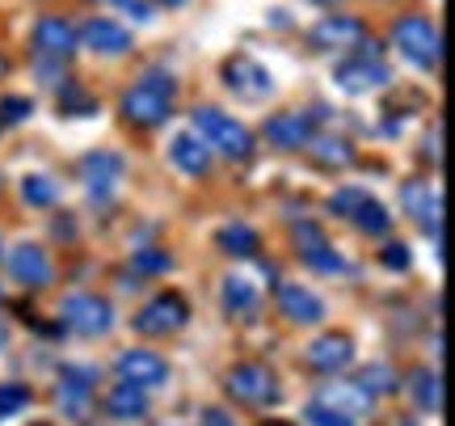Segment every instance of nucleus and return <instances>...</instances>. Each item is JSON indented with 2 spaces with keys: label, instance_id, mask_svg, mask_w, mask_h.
<instances>
[{
  "label": "nucleus",
  "instance_id": "nucleus-5",
  "mask_svg": "<svg viewBox=\"0 0 455 426\" xmlns=\"http://www.w3.org/2000/svg\"><path fill=\"white\" fill-rule=\"evenodd\" d=\"M60 317H64L68 329H76L84 338H101V334H110V326H114V312L101 295H68Z\"/></svg>",
  "mask_w": 455,
  "mask_h": 426
},
{
  "label": "nucleus",
  "instance_id": "nucleus-21",
  "mask_svg": "<svg viewBox=\"0 0 455 426\" xmlns=\"http://www.w3.org/2000/svg\"><path fill=\"white\" fill-rule=\"evenodd\" d=\"M266 140L275 148H304L312 140V123L308 115H275L270 123H266Z\"/></svg>",
  "mask_w": 455,
  "mask_h": 426
},
{
  "label": "nucleus",
  "instance_id": "nucleus-8",
  "mask_svg": "<svg viewBox=\"0 0 455 426\" xmlns=\"http://www.w3.org/2000/svg\"><path fill=\"white\" fill-rule=\"evenodd\" d=\"M224 84L236 93V98H270L275 93V76L266 72V68L258 64V60H249V55H232L224 64Z\"/></svg>",
  "mask_w": 455,
  "mask_h": 426
},
{
  "label": "nucleus",
  "instance_id": "nucleus-22",
  "mask_svg": "<svg viewBox=\"0 0 455 426\" xmlns=\"http://www.w3.org/2000/svg\"><path fill=\"white\" fill-rule=\"evenodd\" d=\"M401 203H405L413 215H422V224L430 232H439V224H443V198L426 186V181H409L405 190H401Z\"/></svg>",
  "mask_w": 455,
  "mask_h": 426
},
{
  "label": "nucleus",
  "instance_id": "nucleus-15",
  "mask_svg": "<svg viewBox=\"0 0 455 426\" xmlns=\"http://www.w3.org/2000/svg\"><path fill=\"white\" fill-rule=\"evenodd\" d=\"M81 43L89 51H98V55H123V51H131V34L110 17H93L81 30Z\"/></svg>",
  "mask_w": 455,
  "mask_h": 426
},
{
  "label": "nucleus",
  "instance_id": "nucleus-29",
  "mask_svg": "<svg viewBox=\"0 0 455 426\" xmlns=\"http://www.w3.org/2000/svg\"><path fill=\"white\" fill-rule=\"evenodd\" d=\"M358 384L375 397V393H396V384H401V380H396V372H392L388 363H371V367H363Z\"/></svg>",
  "mask_w": 455,
  "mask_h": 426
},
{
  "label": "nucleus",
  "instance_id": "nucleus-7",
  "mask_svg": "<svg viewBox=\"0 0 455 426\" xmlns=\"http://www.w3.org/2000/svg\"><path fill=\"white\" fill-rule=\"evenodd\" d=\"M228 393L244 401V406H275L278 401V384L270 376V367H261V363H241V367H232V376H228Z\"/></svg>",
  "mask_w": 455,
  "mask_h": 426
},
{
  "label": "nucleus",
  "instance_id": "nucleus-2",
  "mask_svg": "<svg viewBox=\"0 0 455 426\" xmlns=\"http://www.w3.org/2000/svg\"><path fill=\"white\" fill-rule=\"evenodd\" d=\"M195 135L207 148L224 152L228 161H249V157H253V135H249V127L236 123L232 115H224V110H212V106L195 110Z\"/></svg>",
  "mask_w": 455,
  "mask_h": 426
},
{
  "label": "nucleus",
  "instance_id": "nucleus-39",
  "mask_svg": "<svg viewBox=\"0 0 455 426\" xmlns=\"http://www.w3.org/2000/svg\"><path fill=\"white\" fill-rule=\"evenodd\" d=\"M203 426H236V422H232L224 410H207L203 414Z\"/></svg>",
  "mask_w": 455,
  "mask_h": 426
},
{
  "label": "nucleus",
  "instance_id": "nucleus-31",
  "mask_svg": "<svg viewBox=\"0 0 455 426\" xmlns=\"http://www.w3.org/2000/svg\"><path fill=\"white\" fill-rule=\"evenodd\" d=\"M30 406V389L26 384H0V418H13Z\"/></svg>",
  "mask_w": 455,
  "mask_h": 426
},
{
  "label": "nucleus",
  "instance_id": "nucleus-38",
  "mask_svg": "<svg viewBox=\"0 0 455 426\" xmlns=\"http://www.w3.org/2000/svg\"><path fill=\"white\" fill-rule=\"evenodd\" d=\"M101 4H118V9H123V13H131L135 21H148V17H152V9H148L144 0H101Z\"/></svg>",
  "mask_w": 455,
  "mask_h": 426
},
{
  "label": "nucleus",
  "instance_id": "nucleus-33",
  "mask_svg": "<svg viewBox=\"0 0 455 426\" xmlns=\"http://www.w3.org/2000/svg\"><path fill=\"white\" fill-rule=\"evenodd\" d=\"M308 422L312 426H350L355 418H346V414L329 410V406H321V401H312V406H308Z\"/></svg>",
  "mask_w": 455,
  "mask_h": 426
},
{
  "label": "nucleus",
  "instance_id": "nucleus-37",
  "mask_svg": "<svg viewBox=\"0 0 455 426\" xmlns=\"http://www.w3.org/2000/svg\"><path fill=\"white\" fill-rule=\"evenodd\" d=\"M379 262L388 266V270H405V266H409V249L405 245H384Z\"/></svg>",
  "mask_w": 455,
  "mask_h": 426
},
{
  "label": "nucleus",
  "instance_id": "nucleus-23",
  "mask_svg": "<svg viewBox=\"0 0 455 426\" xmlns=\"http://www.w3.org/2000/svg\"><path fill=\"white\" fill-rule=\"evenodd\" d=\"M106 410H110V418H118V422H135V418H144V414H148V393L123 380V384H114V389H110V397H106Z\"/></svg>",
  "mask_w": 455,
  "mask_h": 426
},
{
  "label": "nucleus",
  "instance_id": "nucleus-41",
  "mask_svg": "<svg viewBox=\"0 0 455 426\" xmlns=\"http://www.w3.org/2000/svg\"><path fill=\"white\" fill-rule=\"evenodd\" d=\"M161 4H186V0H161Z\"/></svg>",
  "mask_w": 455,
  "mask_h": 426
},
{
  "label": "nucleus",
  "instance_id": "nucleus-42",
  "mask_svg": "<svg viewBox=\"0 0 455 426\" xmlns=\"http://www.w3.org/2000/svg\"><path fill=\"white\" fill-rule=\"evenodd\" d=\"M316 4H338V0H316Z\"/></svg>",
  "mask_w": 455,
  "mask_h": 426
},
{
  "label": "nucleus",
  "instance_id": "nucleus-45",
  "mask_svg": "<svg viewBox=\"0 0 455 426\" xmlns=\"http://www.w3.org/2000/svg\"><path fill=\"white\" fill-rule=\"evenodd\" d=\"M405 426H413V422H405Z\"/></svg>",
  "mask_w": 455,
  "mask_h": 426
},
{
  "label": "nucleus",
  "instance_id": "nucleus-34",
  "mask_svg": "<svg viewBox=\"0 0 455 426\" xmlns=\"http://www.w3.org/2000/svg\"><path fill=\"white\" fill-rule=\"evenodd\" d=\"M363 195H367V190H355V186H346V190H338V195L329 198V212H333V215H350L358 203H363Z\"/></svg>",
  "mask_w": 455,
  "mask_h": 426
},
{
  "label": "nucleus",
  "instance_id": "nucleus-19",
  "mask_svg": "<svg viewBox=\"0 0 455 426\" xmlns=\"http://www.w3.org/2000/svg\"><path fill=\"white\" fill-rule=\"evenodd\" d=\"M169 157H173V165H178L181 173H190V178H203V173L212 169V148L203 144L195 132L178 135V140L169 144Z\"/></svg>",
  "mask_w": 455,
  "mask_h": 426
},
{
  "label": "nucleus",
  "instance_id": "nucleus-1",
  "mask_svg": "<svg viewBox=\"0 0 455 426\" xmlns=\"http://www.w3.org/2000/svg\"><path fill=\"white\" fill-rule=\"evenodd\" d=\"M173 81L164 76V72H148L140 84H131L127 93H123V115H127V123H135V127H156V123H164L169 118V110H173Z\"/></svg>",
  "mask_w": 455,
  "mask_h": 426
},
{
  "label": "nucleus",
  "instance_id": "nucleus-28",
  "mask_svg": "<svg viewBox=\"0 0 455 426\" xmlns=\"http://www.w3.org/2000/svg\"><path fill=\"white\" fill-rule=\"evenodd\" d=\"M253 304H258V287H253V283L241 279V275L224 279V309L228 312H253Z\"/></svg>",
  "mask_w": 455,
  "mask_h": 426
},
{
  "label": "nucleus",
  "instance_id": "nucleus-30",
  "mask_svg": "<svg viewBox=\"0 0 455 426\" xmlns=\"http://www.w3.org/2000/svg\"><path fill=\"white\" fill-rule=\"evenodd\" d=\"M21 198H26L30 207H47V203H55V181L43 178V173H34V178L21 181Z\"/></svg>",
  "mask_w": 455,
  "mask_h": 426
},
{
  "label": "nucleus",
  "instance_id": "nucleus-14",
  "mask_svg": "<svg viewBox=\"0 0 455 426\" xmlns=\"http://www.w3.org/2000/svg\"><path fill=\"white\" fill-rule=\"evenodd\" d=\"M278 309H283V317L295 321V326H316V321L325 317V304H321L308 287H299V283H283V287H278Z\"/></svg>",
  "mask_w": 455,
  "mask_h": 426
},
{
  "label": "nucleus",
  "instance_id": "nucleus-43",
  "mask_svg": "<svg viewBox=\"0 0 455 426\" xmlns=\"http://www.w3.org/2000/svg\"><path fill=\"white\" fill-rule=\"evenodd\" d=\"M0 342H4V329H0Z\"/></svg>",
  "mask_w": 455,
  "mask_h": 426
},
{
  "label": "nucleus",
  "instance_id": "nucleus-4",
  "mask_svg": "<svg viewBox=\"0 0 455 426\" xmlns=\"http://www.w3.org/2000/svg\"><path fill=\"white\" fill-rule=\"evenodd\" d=\"M392 47L418 68H435L443 60V34L426 17H405V21L392 26Z\"/></svg>",
  "mask_w": 455,
  "mask_h": 426
},
{
  "label": "nucleus",
  "instance_id": "nucleus-17",
  "mask_svg": "<svg viewBox=\"0 0 455 426\" xmlns=\"http://www.w3.org/2000/svg\"><path fill=\"white\" fill-rule=\"evenodd\" d=\"M312 43L316 47H355V43H363V26H358L355 17H341V13H329L321 17L316 26H312Z\"/></svg>",
  "mask_w": 455,
  "mask_h": 426
},
{
  "label": "nucleus",
  "instance_id": "nucleus-13",
  "mask_svg": "<svg viewBox=\"0 0 455 426\" xmlns=\"http://www.w3.org/2000/svg\"><path fill=\"white\" fill-rule=\"evenodd\" d=\"M350 363H355V342L346 334H321L308 346V367H316V372H341Z\"/></svg>",
  "mask_w": 455,
  "mask_h": 426
},
{
  "label": "nucleus",
  "instance_id": "nucleus-9",
  "mask_svg": "<svg viewBox=\"0 0 455 426\" xmlns=\"http://www.w3.org/2000/svg\"><path fill=\"white\" fill-rule=\"evenodd\" d=\"M114 372L118 380H127L135 389H161L164 380H169V367H164L161 355H152V350H123L118 363H114Z\"/></svg>",
  "mask_w": 455,
  "mask_h": 426
},
{
  "label": "nucleus",
  "instance_id": "nucleus-35",
  "mask_svg": "<svg viewBox=\"0 0 455 426\" xmlns=\"http://www.w3.org/2000/svg\"><path fill=\"white\" fill-rule=\"evenodd\" d=\"M60 110H64V115H89V110H93V98H84L81 89H64V93H60Z\"/></svg>",
  "mask_w": 455,
  "mask_h": 426
},
{
  "label": "nucleus",
  "instance_id": "nucleus-11",
  "mask_svg": "<svg viewBox=\"0 0 455 426\" xmlns=\"http://www.w3.org/2000/svg\"><path fill=\"white\" fill-rule=\"evenodd\" d=\"M93 380H98V372H93V367H64V372H60V389H55V397H60L64 414L84 418V410H89V397H93Z\"/></svg>",
  "mask_w": 455,
  "mask_h": 426
},
{
  "label": "nucleus",
  "instance_id": "nucleus-3",
  "mask_svg": "<svg viewBox=\"0 0 455 426\" xmlns=\"http://www.w3.org/2000/svg\"><path fill=\"white\" fill-rule=\"evenodd\" d=\"M355 55L350 60H341L338 72H333V81L346 89V93H367V89H379V84H388V64H384V47L379 43H355Z\"/></svg>",
  "mask_w": 455,
  "mask_h": 426
},
{
  "label": "nucleus",
  "instance_id": "nucleus-6",
  "mask_svg": "<svg viewBox=\"0 0 455 426\" xmlns=\"http://www.w3.org/2000/svg\"><path fill=\"white\" fill-rule=\"evenodd\" d=\"M186 317H190L186 300H181L178 292H161V295H152L144 309H140L135 329L148 334V338H156V334H173V329H181L186 326Z\"/></svg>",
  "mask_w": 455,
  "mask_h": 426
},
{
  "label": "nucleus",
  "instance_id": "nucleus-12",
  "mask_svg": "<svg viewBox=\"0 0 455 426\" xmlns=\"http://www.w3.org/2000/svg\"><path fill=\"white\" fill-rule=\"evenodd\" d=\"M34 47H38V55H47V60H68L76 51V30L68 26L64 17H43L34 26Z\"/></svg>",
  "mask_w": 455,
  "mask_h": 426
},
{
  "label": "nucleus",
  "instance_id": "nucleus-27",
  "mask_svg": "<svg viewBox=\"0 0 455 426\" xmlns=\"http://www.w3.org/2000/svg\"><path fill=\"white\" fill-rule=\"evenodd\" d=\"M220 249H224V253H236V258H249V253L258 249V232L249 229V224H224V229H220Z\"/></svg>",
  "mask_w": 455,
  "mask_h": 426
},
{
  "label": "nucleus",
  "instance_id": "nucleus-26",
  "mask_svg": "<svg viewBox=\"0 0 455 426\" xmlns=\"http://www.w3.org/2000/svg\"><path fill=\"white\" fill-rule=\"evenodd\" d=\"M350 220H355L363 232H371V237H384V232L392 229V215L384 212V207H379L371 195H363V203H358L355 212H350Z\"/></svg>",
  "mask_w": 455,
  "mask_h": 426
},
{
  "label": "nucleus",
  "instance_id": "nucleus-16",
  "mask_svg": "<svg viewBox=\"0 0 455 426\" xmlns=\"http://www.w3.org/2000/svg\"><path fill=\"white\" fill-rule=\"evenodd\" d=\"M295 241H299V258H304L312 270H321V275L341 270V258L325 245V237H321V229H316V224H295Z\"/></svg>",
  "mask_w": 455,
  "mask_h": 426
},
{
  "label": "nucleus",
  "instance_id": "nucleus-40",
  "mask_svg": "<svg viewBox=\"0 0 455 426\" xmlns=\"http://www.w3.org/2000/svg\"><path fill=\"white\" fill-rule=\"evenodd\" d=\"M4 72H9V64H4V60H0V76H4Z\"/></svg>",
  "mask_w": 455,
  "mask_h": 426
},
{
  "label": "nucleus",
  "instance_id": "nucleus-18",
  "mask_svg": "<svg viewBox=\"0 0 455 426\" xmlns=\"http://www.w3.org/2000/svg\"><path fill=\"white\" fill-rule=\"evenodd\" d=\"M9 270H13V279L26 283V287H47L51 283V262L38 245H17L13 258H9Z\"/></svg>",
  "mask_w": 455,
  "mask_h": 426
},
{
  "label": "nucleus",
  "instance_id": "nucleus-44",
  "mask_svg": "<svg viewBox=\"0 0 455 426\" xmlns=\"http://www.w3.org/2000/svg\"><path fill=\"white\" fill-rule=\"evenodd\" d=\"M270 426H283V422H270Z\"/></svg>",
  "mask_w": 455,
  "mask_h": 426
},
{
  "label": "nucleus",
  "instance_id": "nucleus-10",
  "mask_svg": "<svg viewBox=\"0 0 455 426\" xmlns=\"http://www.w3.org/2000/svg\"><path fill=\"white\" fill-rule=\"evenodd\" d=\"M81 178H84V190L93 198H110L123 181V157L118 152H89L81 161Z\"/></svg>",
  "mask_w": 455,
  "mask_h": 426
},
{
  "label": "nucleus",
  "instance_id": "nucleus-20",
  "mask_svg": "<svg viewBox=\"0 0 455 426\" xmlns=\"http://www.w3.org/2000/svg\"><path fill=\"white\" fill-rule=\"evenodd\" d=\"M321 406L346 414V418H358V414L371 410V393H367L358 380L355 384H325V389H321Z\"/></svg>",
  "mask_w": 455,
  "mask_h": 426
},
{
  "label": "nucleus",
  "instance_id": "nucleus-25",
  "mask_svg": "<svg viewBox=\"0 0 455 426\" xmlns=\"http://www.w3.org/2000/svg\"><path fill=\"white\" fill-rule=\"evenodd\" d=\"M304 148H312V157L321 165H333V169H346V165L355 161V148L346 144L341 135H312Z\"/></svg>",
  "mask_w": 455,
  "mask_h": 426
},
{
  "label": "nucleus",
  "instance_id": "nucleus-32",
  "mask_svg": "<svg viewBox=\"0 0 455 426\" xmlns=\"http://www.w3.org/2000/svg\"><path fill=\"white\" fill-rule=\"evenodd\" d=\"M30 115H34L30 98H4L0 101V118H4V123H26Z\"/></svg>",
  "mask_w": 455,
  "mask_h": 426
},
{
  "label": "nucleus",
  "instance_id": "nucleus-24",
  "mask_svg": "<svg viewBox=\"0 0 455 426\" xmlns=\"http://www.w3.org/2000/svg\"><path fill=\"white\" fill-rule=\"evenodd\" d=\"M409 380H413V384H409V389H413V401H418L426 414H443V376L439 372L418 367Z\"/></svg>",
  "mask_w": 455,
  "mask_h": 426
},
{
  "label": "nucleus",
  "instance_id": "nucleus-36",
  "mask_svg": "<svg viewBox=\"0 0 455 426\" xmlns=\"http://www.w3.org/2000/svg\"><path fill=\"white\" fill-rule=\"evenodd\" d=\"M135 266H140V270H152V275H161V270H169V253L140 249V253H135Z\"/></svg>",
  "mask_w": 455,
  "mask_h": 426
}]
</instances>
